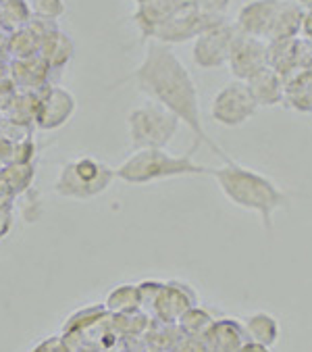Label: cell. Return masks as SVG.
Masks as SVG:
<instances>
[{
    "mask_svg": "<svg viewBox=\"0 0 312 352\" xmlns=\"http://www.w3.org/2000/svg\"><path fill=\"white\" fill-rule=\"evenodd\" d=\"M117 179L115 167L94 157H75L60 165L54 192L69 200H92Z\"/></svg>",
    "mask_w": 312,
    "mask_h": 352,
    "instance_id": "obj_4",
    "label": "cell"
},
{
    "mask_svg": "<svg viewBox=\"0 0 312 352\" xmlns=\"http://www.w3.org/2000/svg\"><path fill=\"white\" fill-rule=\"evenodd\" d=\"M75 109H77L75 96L60 86H52L36 104V113H34L36 125L40 129L54 131L73 117Z\"/></svg>",
    "mask_w": 312,
    "mask_h": 352,
    "instance_id": "obj_10",
    "label": "cell"
},
{
    "mask_svg": "<svg viewBox=\"0 0 312 352\" xmlns=\"http://www.w3.org/2000/svg\"><path fill=\"white\" fill-rule=\"evenodd\" d=\"M238 34L240 32H238L236 23H229V21H223V23L206 30L194 42V50H192L194 63L200 69H219V67L227 65L231 44Z\"/></svg>",
    "mask_w": 312,
    "mask_h": 352,
    "instance_id": "obj_8",
    "label": "cell"
},
{
    "mask_svg": "<svg viewBox=\"0 0 312 352\" xmlns=\"http://www.w3.org/2000/svg\"><path fill=\"white\" fill-rule=\"evenodd\" d=\"M227 65L233 78L248 82L258 72H263L265 67H269V42L263 38L238 34L231 44Z\"/></svg>",
    "mask_w": 312,
    "mask_h": 352,
    "instance_id": "obj_9",
    "label": "cell"
},
{
    "mask_svg": "<svg viewBox=\"0 0 312 352\" xmlns=\"http://www.w3.org/2000/svg\"><path fill=\"white\" fill-rule=\"evenodd\" d=\"M298 3H300V7H302L304 11L312 9V0H298Z\"/></svg>",
    "mask_w": 312,
    "mask_h": 352,
    "instance_id": "obj_25",
    "label": "cell"
},
{
    "mask_svg": "<svg viewBox=\"0 0 312 352\" xmlns=\"http://www.w3.org/2000/svg\"><path fill=\"white\" fill-rule=\"evenodd\" d=\"M240 352H271V350L267 346H260V344H254V342H246L240 348Z\"/></svg>",
    "mask_w": 312,
    "mask_h": 352,
    "instance_id": "obj_24",
    "label": "cell"
},
{
    "mask_svg": "<svg viewBox=\"0 0 312 352\" xmlns=\"http://www.w3.org/2000/svg\"><path fill=\"white\" fill-rule=\"evenodd\" d=\"M206 336L214 352H240V348L248 342L244 325L238 321H216L208 327Z\"/></svg>",
    "mask_w": 312,
    "mask_h": 352,
    "instance_id": "obj_16",
    "label": "cell"
},
{
    "mask_svg": "<svg viewBox=\"0 0 312 352\" xmlns=\"http://www.w3.org/2000/svg\"><path fill=\"white\" fill-rule=\"evenodd\" d=\"M227 19H216V17H208L200 11H196L190 5H186L181 11H177L171 19H167L163 25H159L150 40H156V42H163V44H177V42H186V40H192V38H198L200 34H204L206 30L223 23Z\"/></svg>",
    "mask_w": 312,
    "mask_h": 352,
    "instance_id": "obj_7",
    "label": "cell"
},
{
    "mask_svg": "<svg viewBox=\"0 0 312 352\" xmlns=\"http://www.w3.org/2000/svg\"><path fill=\"white\" fill-rule=\"evenodd\" d=\"M127 80H131L137 86V90L148 96V100H154L165 107L192 131L194 146L188 155L198 151L200 144H206L225 163L233 161L206 133L196 82L190 69L181 63V58L173 52L169 44L150 40L146 44L142 63L129 74Z\"/></svg>",
    "mask_w": 312,
    "mask_h": 352,
    "instance_id": "obj_1",
    "label": "cell"
},
{
    "mask_svg": "<svg viewBox=\"0 0 312 352\" xmlns=\"http://www.w3.org/2000/svg\"><path fill=\"white\" fill-rule=\"evenodd\" d=\"M302 36H304V40L312 42V9L304 11V21H302Z\"/></svg>",
    "mask_w": 312,
    "mask_h": 352,
    "instance_id": "obj_23",
    "label": "cell"
},
{
    "mask_svg": "<svg viewBox=\"0 0 312 352\" xmlns=\"http://www.w3.org/2000/svg\"><path fill=\"white\" fill-rule=\"evenodd\" d=\"M246 84L258 107H275L285 100V78L277 74L271 65L250 78Z\"/></svg>",
    "mask_w": 312,
    "mask_h": 352,
    "instance_id": "obj_14",
    "label": "cell"
},
{
    "mask_svg": "<svg viewBox=\"0 0 312 352\" xmlns=\"http://www.w3.org/2000/svg\"><path fill=\"white\" fill-rule=\"evenodd\" d=\"M186 5H190V0H146V3L137 5L133 21L137 23L142 36L150 38L156 28L171 19Z\"/></svg>",
    "mask_w": 312,
    "mask_h": 352,
    "instance_id": "obj_13",
    "label": "cell"
},
{
    "mask_svg": "<svg viewBox=\"0 0 312 352\" xmlns=\"http://www.w3.org/2000/svg\"><path fill=\"white\" fill-rule=\"evenodd\" d=\"M181 121L154 100L137 104L127 115V133L133 151L167 148L175 138Z\"/></svg>",
    "mask_w": 312,
    "mask_h": 352,
    "instance_id": "obj_5",
    "label": "cell"
},
{
    "mask_svg": "<svg viewBox=\"0 0 312 352\" xmlns=\"http://www.w3.org/2000/svg\"><path fill=\"white\" fill-rule=\"evenodd\" d=\"M302 21L304 9L300 7L298 0H281L273 30L269 34V42H285L298 38V34H302Z\"/></svg>",
    "mask_w": 312,
    "mask_h": 352,
    "instance_id": "obj_15",
    "label": "cell"
},
{
    "mask_svg": "<svg viewBox=\"0 0 312 352\" xmlns=\"http://www.w3.org/2000/svg\"><path fill=\"white\" fill-rule=\"evenodd\" d=\"M117 179L144 186L154 182H165L188 175H208L210 167L192 161V155H171L167 148H142L133 151L119 167H115Z\"/></svg>",
    "mask_w": 312,
    "mask_h": 352,
    "instance_id": "obj_3",
    "label": "cell"
},
{
    "mask_svg": "<svg viewBox=\"0 0 312 352\" xmlns=\"http://www.w3.org/2000/svg\"><path fill=\"white\" fill-rule=\"evenodd\" d=\"M285 102L302 113L312 111V67L300 69L285 80Z\"/></svg>",
    "mask_w": 312,
    "mask_h": 352,
    "instance_id": "obj_17",
    "label": "cell"
},
{
    "mask_svg": "<svg viewBox=\"0 0 312 352\" xmlns=\"http://www.w3.org/2000/svg\"><path fill=\"white\" fill-rule=\"evenodd\" d=\"M137 307H142L140 286L123 284L107 296V311L111 313H133Z\"/></svg>",
    "mask_w": 312,
    "mask_h": 352,
    "instance_id": "obj_19",
    "label": "cell"
},
{
    "mask_svg": "<svg viewBox=\"0 0 312 352\" xmlns=\"http://www.w3.org/2000/svg\"><path fill=\"white\" fill-rule=\"evenodd\" d=\"M208 175L216 182L229 202L256 213L267 232L273 230V215L279 208L287 206L291 198V194L279 188L271 177L240 165L236 159L223 167H212Z\"/></svg>",
    "mask_w": 312,
    "mask_h": 352,
    "instance_id": "obj_2",
    "label": "cell"
},
{
    "mask_svg": "<svg viewBox=\"0 0 312 352\" xmlns=\"http://www.w3.org/2000/svg\"><path fill=\"white\" fill-rule=\"evenodd\" d=\"M32 11L42 19H58L65 13V3L63 0H32Z\"/></svg>",
    "mask_w": 312,
    "mask_h": 352,
    "instance_id": "obj_21",
    "label": "cell"
},
{
    "mask_svg": "<svg viewBox=\"0 0 312 352\" xmlns=\"http://www.w3.org/2000/svg\"><path fill=\"white\" fill-rule=\"evenodd\" d=\"M13 226V213L7 206H0V238H5Z\"/></svg>",
    "mask_w": 312,
    "mask_h": 352,
    "instance_id": "obj_22",
    "label": "cell"
},
{
    "mask_svg": "<svg viewBox=\"0 0 312 352\" xmlns=\"http://www.w3.org/2000/svg\"><path fill=\"white\" fill-rule=\"evenodd\" d=\"M244 331L248 342L271 348L279 340V321L269 313H254L246 319Z\"/></svg>",
    "mask_w": 312,
    "mask_h": 352,
    "instance_id": "obj_18",
    "label": "cell"
},
{
    "mask_svg": "<svg viewBox=\"0 0 312 352\" xmlns=\"http://www.w3.org/2000/svg\"><path fill=\"white\" fill-rule=\"evenodd\" d=\"M192 307H196V294L192 288L179 284V281H169V284H163L152 309L163 321L173 323L179 321Z\"/></svg>",
    "mask_w": 312,
    "mask_h": 352,
    "instance_id": "obj_12",
    "label": "cell"
},
{
    "mask_svg": "<svg viewBox=\"0 0 312 352\" xmlns=\"http://www.w3.org/2000/svg\"><path fill=\"white\" fill-rule=\"evenodd\" d=\"M258 102L254 100L250 88L242 80L225 84L210 102V117L225 127H240L258 113Z\"/></svg>",
    "mask_w": 312,
    "mask_h": 352,
    "instance_id": "obj_6",
    "label": "cell"
},
{
    "mask_svg": "<svg viewBox=\"0 0 312 352\" xmlns=\"http://www.w3.org/2000/svg\"><path fill=\"white\" fill-rule=\"evenodd\" d=\"M192 7L208 17H216V19H227V11L231 0H190Z\"/></svg>",
    "mask_w": 312,
    "mask_h": 352,
    "instance_id": "obj_20",
    "label": "cell"
},
{
    "mask_svg": "<svg viewBox=\"0 0 312 352\" xmlns=\"http://www.w3.org/2000/svg\"><path fill=\"white\" fill-rule=\"evenodd\" d=\"M281 7V0H250L246 3L236 17V28L240 34L263 38L269 42V34L273 30L277 11Z\"/></svg>",
    "mask_w": 312,
    "mask_h": 352,
    "instance_id": "obj_11",
    "label": "cell"
}]
</instances>
